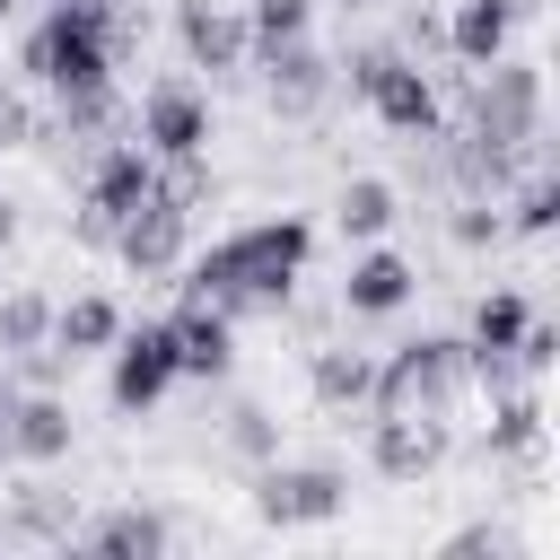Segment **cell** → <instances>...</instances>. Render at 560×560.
I'll return each mask as SVG.
<instances>
[{
	"label": "cell",
	"instance_id": "cell-16",
	"mask_svg": "<svg viewBox=\"0 0 560 560\" xmlns=\"http://www.w3.org/2000/svg\"><path fill=\"white\" fill-rule=\"evenodd\" d=\"M508 35H516L508 0H455V9H446V61H464V70L499 61V52H508Z\"/></svg>",
	"mask_w": 560,
	"mask_h": 560
},
{
	"label": "cell",
	"instance_id": "cell-5",
	"mask_svg": "<svg viewBox=\"0 0 560 560\" xmlns=\"http://www.w3.org/2000/svg\"><path fill=\"white\" fill-rule=\"evenodd\" d=\"M481 149L499 158H534L542 149V61H481L472 79V122H464Z\"/></svg>",
	"mask_w": 560,
	"mask_h": 560
},
{
	"label": "cell",
	"instance_id": "cell-28",
	"mask_svg": "<svg viewBox=\"0 0 560 560\" xmlns=\"http://www.w3.org/2000/svg\"><path fill=\"white\" fill-rule=\"evenodd\" d=\"M560 359V332L542 324V315H525V332H516V376H542Z\"/></svg>",
	"mask_w": 560,
	"mask_h": 560
},
{
	"label": "cell",
	"instance_id": "cell-3",
	"mask_svg": "<svg viewBox=\"0 0 560 560\" xmlns=\"http://www.w3.org/2000/svg\"><path fill=\"white\" fill-rule=\"evenodd\" d=\"M472 394V368H464V341H402L385 368H376V394L368 411L385 420H455Z\"/></svg>",
	"mask_w": 560,
	"mask_h": 560
},
{
	"label": "cell",
	"instance_id": "cell-15",
	"mask_svg": "<svg viewBox=\"0 0 560 560\" xmlns=\"http://www.w3.org/2000/svg\"><path fill=\"white\" fill-rule=\"evenodd\" d=\"M411 289H420V271L394 254V245H376L368 236V254L350 262V280H341V315H402L411 306Z\"/></svg>",
	"mask_w": 560,
	"mask_h": 560
},
{
	"label": "cell",
	"instance_id": "cell-11",
	"mask_svg": "<svg viewBox=\"0 0 560 560\" xmlns=\"http://www.w3.org/2000/svg\"><path fill=\"white\" fill-rule=\"evenodd\" d=\"M166 385H175V332L166 324L122 332V350H114V411H158Z\"/></svg>",
	"mask_w": 560,
	"mask_h": 560
},
{
	"label": "cell",
	"instance_id": "cell-13",
	"mask_svg": "<svg viewBox=\"0 0 560 560\" xmlns=\"http://www.w3.org/2000/svg\"><path fill=\"white\" fill-rule=\"evenodd\" d=\"M166 332H175V376H228V359H236V315L228 306L184 298L166 315Z\"/></svg>",
	"mask_w": 560,
	"mask_h": 560
},
{
	"label": "cell",
	"instance_id": "cell-14",
	"mask_svg": "<svg viewBox=\"0 0 560 560\" xmlns=\"http://www.w3.org/2000/svg\"><path fill=\"white\" fill-rule=\"evenodd\" d=\"M368 455H376L385 481H429L446 464V420H385V411H368Z\"/></svg>",
	"mask_w": 560,
	"mask_h": 560
},
{
	"label": "cell",
	"instance_id": "cell-25",
	"mask_svg": "<svg viewBox=\"0 0 560 560\" xmlns=\"http://www.w3.org/2000/svg\"><path fill=\"white\" fill-rule=\"evenodd\" d=\"M245 26H254V52L289 44V35H306V0H245Z\"/></svg>",
	"mask_w": 560,
	"mask_h": 560
},
{
	"label": "cell",
	"instance_id": "cell-8",
	"mask_svg": "<svg viewBox=\"0 0 560 560\" xmlns=\"http://www.w3.org/2000/svg\"><path fill=\"white\" fill-rule=\"evenodd\" d=\"M175 35H184V61L210 70V79H236V70L254 61L245 0H184V9H175Z\"/></svg>",
	"mask_w": 560,
	"mask_h": 560
},
{
	"label": "cell",
	"instance_id": "cell-18",
	"mask_svg": "<svg viewBox=\"0 0 560 560\" xmlns=\"http://www.w3.org/2000/svg\"><path fill=\"white\" fill-rule=\"evenodd\" d=\"M368 394H376V359H368V350H315V402H324L332 420L368 411Z\"/></svg>",
	"mask_w": 560,
	"mask_h": 560
},
{
	"label": "cell",
	"instance_id": "cell-10",
	"mask_svg": "<svg viewBox=\"0 0 560 560\" xmlns=\"http://www.w3.org/2000/svg\"><path fill=\"white\" fill-rule=\"evenodd\" d=\"M254 61H262V96H271V114H289V122H298V114H315V105L332 96V61H324L306 35H289V44H262Z\"/></svg>",
	"mask_w": 560,
	"mask_h": 560
},
{
	"label": "cell",
	"instance_id": "cell-21",
	"mask_svg": "<svg viewBox=\"0 0 560 560\" xmlns=\"http://www.w3.org/2000/svg\"><path fill=\"white\" fill-rule=\"evenodd\" d=\"M35 341H52V298H44V289L0 298V350L18 359V350H35Z\"/></svg>",
	"mask_w": 560,
	"mask_h": 560
},
{
	"label": "cell",
	"instance_id": "cell-19",
	"mask_svg": "<svg viewBox=\"0 0 560 560\" xmlns=\"http://www.w3.org/2000/svg\"><path fill=\"white\" fill-rule=\"evenodd\" d=\"M394 210H402V201H394V184H376V175H350V184H341V201H332L341 236H359V245H368V236H385V228H394Z\"/></svg>",
	"mask_w": 560,
	"mask_h": 560
},
{
	"label": "cell",
	"instance_id": "cell-26",
	"mask_svg": "<svg viewBox=\"0 0 560 560\" xmlns=\"http://www.w3.org/2000/svg\"><path fill=\"white\" fill-rule=\"evenodd\" d=\"M551 219H560V192H551V184L534 175V184H525V192L508 201V228H516V236H551Z\"/></svg>",
	"mask_w": 560,
	"mask_h": 560
},
{
	"label": "cell",
	"instance_id": "cell-30",
	"mask_svg": "<svg viewBox=\"0 0 560 560\" xmlns=\"http://www.w3.org/2000/svg\"><path fill=\"white\" fill-rule=\"evenodd\" d=\"M9 236H18V201L0 192V254H9Z\"/></svg>",
	"mask_w": 560,
	"mask_h": 560
},
{
	"label": "cell",
	"instance_id": "cell-12",
	"mask_svg": "<svg viewBox=\"0 0 560 560\" xmlns=\"http://www.w3.org/2000/svg\"><path fill=\"white\" fill-rule=\"evenodd\" d=\"M0 438H9V464H61V455H70V438H79V420H70V402H61L52 385H35V394H18V402H9Z\"/></svg>",
	"mask_w": 560,
	"mask_h": 560
},
{
	"label": "cell",
	"instance_id": "cell-1",
	"mask_svg": "<svg viewBox=\"0 0 560 560\" xmlns=\"http://www.w3.org/2000/svg\"><path fill=\"white\" fill-rule=\"evenodd\" d=\"M306 219H254V228H236V236H219L210 254H192V280H184V298H210V306H228V315H280L289 306V289H298V271H306Z\"/></svg>",
	"mask_w": 560,
	"mask_h": 560
},
{
	"label": "cell",
	"instance_id": "cell-33",
	"mask_svg": "<svg viewBox=\"0 0 560 560\" xmlns=\"http://www.w3.org/2000/svg\"><path fill=\"white\" fill-rule=\"evenodd\" d=\"M9 9H18V0H0V18H9Z\"/></svg>",
	"mask_w": 560,
	"mask_h": 560
},
{
	"label": "cell",
	"instance_id": "cell-34",
	"mask_svg": "<svg viewBox=\"0 0 560 560\" xmlns=\"http://www.w3.org/2000/svg\"><path fill=\"white\" fill-rule=\"evenodd\" d=\"M0 534H9V525H0Z\"/></svg>",
	"mask_w": 560,
	"mask_h": 560
},
{
	"label": "cell",
	"instance_id": "cell-24",
	"mask_svg": "<svg viewBox=\"0 0 560 560\" xmlns=\"http://www.w3.org/2000/svg\"><path fill=\"white\" fill-rule=\"evenodd\" d=\"M9 525H18V534H61V542H70V499L44 490V481H26L18 508H9Z\"/></svg>",
	"mask_w": 560,
	"mask_h": 560
},
{
	"label": "cell",
	"instance_id": "cell-31",
	"mask_svg": "<svg viewBox=\"0 0 560 560\" xmlns=\"http://www.w3.org/2000/svg\"><path fill=\"white\" fill-rule=\"evenodd\" d=\"M542 9H551V0H508V18H542Z\"/></svg>",
	"mask_w": 560,
	"mask_h": 560
},
{
	"label": "cell",
	"instance_id": "cell-6",
	"mask_svg": "<svg viewBox=\"0 0 560 560\" xmlns=\"http://www.w3.org/2000/svg\"><path fill=\"white\" fill-rule=\"evenodd\" d=\"M131 140L149 158H201L210 149V96H201V79H158L140 96V114H131Z\"/></svg>",
	"mask_w": 560,
	"mask_h": 560
},
{
	"label": "cell",
	"instance_id": "cell-17",
	"mask_svg": "<svg viewBox=\"0 0 560 560\" xmlns=\"http://www.w3.org/2000/svg\"><path fill=\"white\" fill-rule=\"evenodd\" d=\"M79 551H96V560H158L166 551V516L158 508H105L79 534Z\"/></svg>",
	"mask_w": 560,
	"mask_h": 560
},
{
	"label": "cell",
	"instance_id": "cell-20",
	"mask_svg": "<svg viewBox=\"0 0 560 560\" xmlns=\"http://www.w3.org/2000/svg\"><path fill=\"white\" fill-rule=\"evenodd\" d=\"M52 341L79 359V350H105V341H122V315H114V298H70V306H52Z\"/></svg>",
	"mask_w": 560,
	"mask_h": 560
},
{
	"label": "cell",
	"instance_id": "cell-23",
	"mask_svg": "<svg viewBox=\"0 0 560 560\" xmlns=\"http://www.w3.org/2000/svg\"><path fill=\"white\" fill-rule=\"evenodd\" d=\"M219 438H228V455H245V464H271V455H280V429H271V411H262V402H236Z\"/></svg>",
	"mask_w": 560,
	"mask_h": 560
},
{
	"label": "cell",
	"instance_id": "cell-29",
	"mask_svg": "<svg viewBox=\"0 0 560 560\" xmlns=\"http://www.w3.org/2000/svg\"><path fill=\"white\" fill-rule=\"evenodd\" d=\"M446 551H455V560H472V551L499 560V551H516V542H508V525H464V534H446Z\"/></svg>",
	"mask_w": 560,
	"mask_h": 560
},
{
	"label": "cell",
	"instance_id": "cell-7",
	"mask_svg": "<svg viewBox=\"0 0 560 560\" xmlns=\"http://www.w3.org/2000/svg\"><path fill=\"white\" fill-rule=\"evenodd\" d=\"M350 481L332 464H262L254 472V516L262 525H332Z\"/></svg>",
	"mask_w": 560,
	"mask_h": 560
},
{
	"label": "cell",
	"instance_id": "cell-9",
	"mask_svg": "<svg viewBox=\"0 0 560 560\" xmlns=\"http://www.w3.org/2000/svg\"><path fill=\"white\" fill-rule=\"evenodd\" d=\"M184 245H192V210H175L166 192H149V201L114 228V254H122V271H140V280L175 271V262H184Z\"/></svg>",
	"mask_w": 560,
	"mask_h": 560
},
{
	"label": "cell",
	"instance_id": "cell-27",
	"mask_svg": "<svg viewBox=\"0 0 560 560\" xmlns=\"http://www.w3.org/2000/svg\"><path fill=\"white\" fill-rule=\"evenodd\" d=\"M18 149H35V105L0 79V158H18Z\"/></svg>",
	"mask_w": 560,
	"mask_h": 560
},
{
	"label": "cell",
	"instance_id": "cell-32",
	"mask_svg": "<svg viewBox=\"0 0 560 560\" xmlns=\"http://www.w3.org/2000/svg\"><path fill=\"white\" fill-rule=\"evenodd\" d=\"M341 9H385V0H341Z\"/></svg>",
	"mask_w": 560,
	"mask_h": 560
},
{
	"label": "cell",
	"instance_id": "cell-22",
	"mask_svg": "<svg viewBox=\"0 0 560 560\" xmlns=\"http://www.w3.org/2000/svg\"><path fill=\"white\" fill-rule=\"evenodd\" d=\"M525 315H534V306H525L516 289H490V298L472 306V350H516V332H525Z\"/></svg>",
	"mask_w": 560,
	"mask_h": 560
},
{
	"label": "cell",
	"instance_id": "cell-4",
	"mask_svg": "<svg viewBox=\"0 0 560 560\" xmlns=\"http://www.w3.org/2000/svg\"><path fill=\"white\" fill-rule=\"evenodd\" d=\"M350 70V96L394 131V140H438V79L402 52V44H368L341 61Z\"/></svg>",
	"mask_w": 560,
	"mask_h": 560
},
{
	"label": "cell",
	"instance_id": "cell-2",
	"mask_svg": "<svg viewBox=\"0 0 560 560\" xmlns=\"http://www.w3.org/2000/svg\"><path fill=\"white\" fill-rule=\"evenodd\" d=\"M122 52H131V18H114L105 0H61L26 35L18 70H35L52 88V105H61V96H88V88H114V61Z\"/></svg>",
	"mask_w": 560,
	"mask_h": 560
}]
</instances>
